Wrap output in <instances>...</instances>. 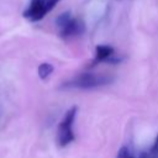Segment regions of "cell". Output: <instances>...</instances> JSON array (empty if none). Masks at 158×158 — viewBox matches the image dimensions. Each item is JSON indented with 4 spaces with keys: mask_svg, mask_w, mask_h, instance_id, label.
Segmentation results:
<instances>
[{
    "mask_svg": "<svg viewBox=\"0 0 158 158\" xmlns=\"http://www.w3.org/2000/svg\"><path fill=\"white\" fill-rule=\"evenodd\" d=\"M70 17H72V15H70V12H69V11L60 14V15L56 19V25H57L58 27H60V26H63V25H64V23H65Z\"/></svg>",
    "mask_w": 158,
    "mask_h": 158,
    "instance_id": "ba28073f",
    "label": "cell"
},
{
    "mask_svg": "<svg viewBox=\"0 0 158 158\" xmlns=\"http://www.w3.org/2000/svg\"><path fill=\"white\" fill-rule=\"evenodd\" d=\"M114 48L107 44H99L95 48V59L94 63H101V62H109L111 57H114Z\"/></svg>",
    "mask_w": 158,
    "mask_h": 158,
    "instance_id": "5b68a950",
    "label": "cell"
},
{
    "mask_svg": "<svg viewBox=\"0 0 158 158\" xmlns=\"http://www.w3.org/2000/svg\"><path fill=\"white\" fill-rule=\"evenodd\" d=\"M117 158H135V157L132 156V153L127 147H121L117 153Z\"/></svg>",
    "mask_w": 158,
    "mask_h": 158,
    "instance_id": "9c48e42d",
    "label": "cell"
},
{
    "mask_svg": "<svg viewBox=\"0 0 158 158\" xmlns=\"http://www.w3.org/2000/svg\"><path fill=\"white\" fill-rule=\"evenodd\" d=\"M58 28H59V36L62 38H72V37L80 36L85 31V25L81 20L70 17L63 26Z\"/></svg>",
    "mask_w": 158,
    "mask_h": 158,
    "instance_id": "277c9868",
    "label": "cell"
},
{
    "mask_svg": "<svg viewBox=\"0 0 158 158\" xmlns=\"http://www.w3.org/2000/svg\"><path fill=\"white\" fill-rule=\"evenodd\" d=\"M53 65L49 63H42L38 67V75L41 79H47L52 73H53Z\"/></svg>",
    "mask_w": 158,
    "mask_h": 158,
    "instance_id": "52a82bcc",
    "label": "cell"
},
{
    "mask_svg": "<svg viewBox=\"0 0 158 158\" xmlns=\"http://www.w3.org/2000/svg\"><path fill=\"white\" fill-rule=\"evenodd\" d=\"M77 115V107L73 106L70 107L65 115L63 116L62 121L58 125V131H57V141L60 147H65L74 139V132H73V123L74 118Z\"/></svg>",
    "mask_w": 158,
    "mask_h": 158,
    "instance_id": "7a4b0ae2",
    "label": "cell"
},
{
    "mask_svg": "<svg viewBox=\"0 0 158 158\" xmlns=\"http://www.w3.org/2000/svg\"><path fill=\"white\" fill-rule=\"evenodd\" d=\"M59 1L60 0H31L28 7L23 11V17L32 22H37L52 11Z\"/></svg>",
    "mask_w": 158,
    "mask_h": 158,
    "instance_id": "3957f363",
    "label": "cell"
},
{
    "mask_svg": "<svg viewBox=\"0 0 158 158\" xmlns=\"http://www.w3.org/2000/svg\"><path fill=\"white\" fill-rule=\"evenodd\" d=\"M139 158H158V135L154 138V142L149 151H144L139 154Z\"/></svg>",
    "mask_w": 158,
    "mask_h": 158,
    "instance_id": "8992f818",
    "label": "cell"
},
{
    "mask_svg": "<svg viewBox=\"0 0 158 158\" xmlns=\"http://www.w3.org/2000/svg\"><path fill=\"white\" fill-rule=\"evenodd\" d=\"M112 81V79L104 74L95 73H81L77 78L63 84L64 88H75V89H91L107 85Z\"/></svg>",
    "mask_w": 158,
    "mask_h": 158,
    "instance_id": "6da1fadb",
    "label": "cell"
}]
</instances>
